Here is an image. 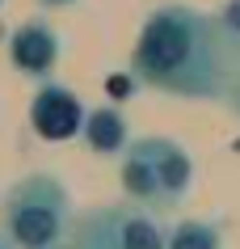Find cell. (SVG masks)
<instances>
[{
	"label": "cell",
	"instance_id": "6da1fadb",
	"mask_svg": "<svg viewBox=\"0 0 240 249\" xmlns=\"http://www.w3.org/2000/svg\"><path fill=\"white\" fill-rule=\"evenodd\" d=\"M236 51L211 13L164 0L139 26L131 47V76L152 93L177 102H224Z\"/></svg>",
	"mask_w": 240,
	"mask_h": 249
},
{
	"label": "cell",
	"instance_id": "7a4b0ae2",
	"mask_svg": "<svg viewBox=\"0 0 240 249\" xmlns=\"http://www.w3.org/2000/svg\"><path fill=\"white\" fill-rule=\"evenodd\" d=\"M72 220V195L47 169L17 178L0 198V232L13 249H64Z\"/></svg>",
	"mask_w": 240,
	"mask_h": 249
},
{
	"label": "cell",
	"instance_id": "3957f363",
	"mask_svg": "<svg viewBox=\"0 0 240 249\" xmlns=\"http://www.w3.org/2000/svg\"><path fill=\"white\" fill-rule=\"evenodd\" d=\"M118 186L131 203L164 215V211H177L190 198L194 160H190L186 144H177L169 135H139L122 148Z\"/></svg>",
	"mask_w": 240,
	"mask_h": 249
},
{
	"label": "cell",
	"instance_id": "277c9868",
	"mask_svg": "<svg viewBox=\"0 0 240 249\" xmlns=\"http://www.w3.org/2000/svg\"><path fill=\"white\" fill-rule=\"evenodd\" d=\"M169 228L160 224L156 211L139 203H97L80 211L67 228L64 249H164Z\"/></svg>",
	"mask_w": 240,
	"mask_h": 249
},
{
	"label": "cell",
	"instance_id": "5b68a950",
	"mask_svg": "<svg viewBox=\"0 0 240 249\" xmlns=\"http://www.w3.org/2000/svg\"><path fill=\"white\" fill-rule=\"evenodd\" d=\"M84 102L76 93L59 85V80H38V93L30 97V127L47 140V144H64V140H76L80 127H84Z\"/></svg>",
	"mask_w": 240,
	"mask_h": 249
},
{
	"label": "cell",
	"instance_id": "8992f818",
	"mask_svg": "<svg viewBox=\"0 0 240 249\" xmlns=\"http://www.w3.org/2000/svg\"><path fill=\"white\" fill-rule=\"evenodd\" d=\"M59 34H55L51 21L42 17H30L9 34V64L30 80H51L55 64H59Z\"/></svg>",
	"mask_w": 240,
	"mask_h": 249
},
{
	"label": "cell",
	"instance_id": "52a82bcc",
	"mask_svg": "<svg viewBox=\"0 0 240 249\" xmlns=\"http://www.w3.org/2000/svg\"><path fill=\"white\" fill-rule=\"evenodd\" d=\"M80 140H84V148L97 152V157H122V148L131 144L127 114H122L118 106H93V110L84 114Z\"/></svg>",
	"mask_w": 240,
	"mask_h": 249
},
{
	"label": "cell",
	"instance_id": "ba28073f",
	"mask_svg": "<svg viewBox=\"0 0 240 249\" xmlns=\"http://www.w3.org/2000/svg\"><path fill=\"white\" fill-rule=\"evenodd\" d=\"M164 249H224V228L211 220H177Z\"/></svg>",
	"mask_w": 240,
	"mask_h": 249
},
{
	"label": "cell",
	"instance_id": "9c48e42d",
	"mask_svg": "<svg viewBox=\"0 0 240 249\" xmlns=\"http://www.w3.org/2000/svg\"><path fill=\"white\" fill-rule=\"evenodd\" d=\"M215 21H219V30H224V38L232 42V51L240 55V0H227L224 9L215 13Z\"/></svg>",
	"mask_w": 240,
	"mask_h": 249
},
{
	"label": "cell",
	"instance_id": "30bf717a",
	"mask_svg": "<svg viewBox=\"0 0 240 249\" xmlns=\"http://www.w3.org/2000/svg\"><path fill=\"white\" fill-rule=\"evenodd\" d=\"M224 106H227V110H232V114L240 118V55H236V64H232V80H227Z\"/></svg>",
	"mask_w": 240,
	"mask_h": 249
},
{
	"label": "cell",
	"instance_id": "8fae6325",
	"mask_svg": "<svg viewBox=\"0 0 240 249\" xmlns=\"http://www.w3.org/2000/svg\"><path fill=\"white\" fill-rule=\"evenodd\" d=\"M42 4H51V9H67V4H80V0H42Z\"/></svg>",
	"mask_w": 240,
	"mask_h": 249
},
{
	"label": "cell",
	"instance_id": "7c38bea8",
	"mask_svg": "<svg viewBox=\"0 0 240 249\" xmlns=\"http://www.w3.org/2000/svg\"><path fill=\"white\" fill-rule=\"evenodd\" d=\"M0 249H9V241H4V232H0Z\"/></svg>",
	"mask_w": 240,
	"mask_h": 249
}]
</instances>
